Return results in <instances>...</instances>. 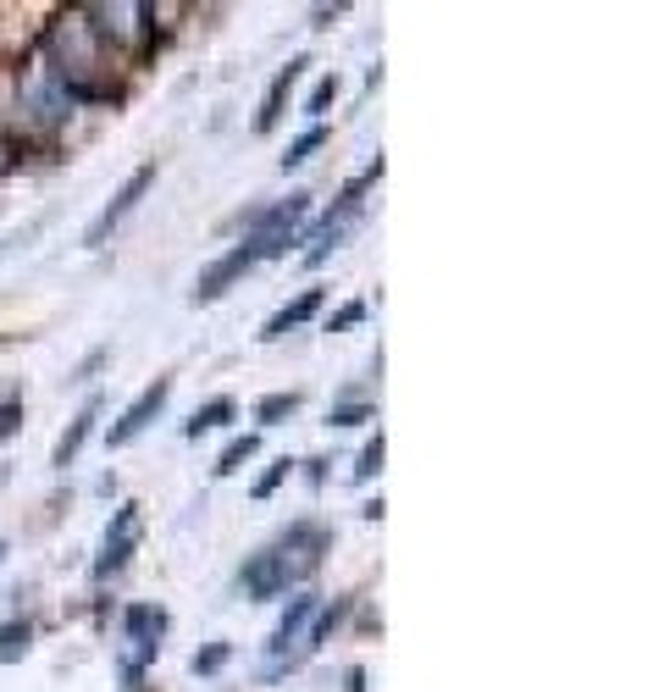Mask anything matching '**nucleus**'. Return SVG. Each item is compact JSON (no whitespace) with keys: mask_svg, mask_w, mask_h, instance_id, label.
I'll list each match as a JSON object with an SVG mask.
<instances>
[{"mask_svg":"<svg viewBox=\"0 0 664 692\" xmlns=\"http://www.w3.org/2000/svg\"><path fill=\"white\" fill-rule=\"evenodd\" d=\"M249 266H255V250H249V244H238V250H227L216 266H205V272H200V283H194V305H211V299H222L227 288H233L238 277L249 272Z\"/></svg>","mask_w":664,"mask_h":692,"instance_id":"obj_7","label":"nucleus"},{"mask_svg":"<svg viewBox=\"0 0 664 692\" xmlns=\"http://www.w3.org/2000/svg\"><path fill=\"white\" fill-rule=\"evenodd\" d=\"M133 537H139V504H122V510H117V521H111V532H106V554H100L95 576L122 571V560L133 554Z\"/></svg>","mask_w":664,"mask_h":692,"instance_id":"obj_9","label":"nucleus"},{"mask_svg":"<svg viewBox=\"0 0 664 692\" xmlns=\"http://www.w3.org/2000/svg\"><path fill=\"white\" fill-rule=\"evenodd\" d=\"M305 216H310V194H288L283 205L249 216V239L244 244L255 250V261H261V255H283L288 244H294V233H299Z\"/></svg>","mask_w":664,"mask_h":692,"instance_id":"obj_3","label":"nucleus"},{"mask_svg":"<svg viewBox=\"0 0 664 692\" xmlns=\"http://www.w3.org/2000/svg\"><path fill=\"white\" fill-rule=\"evenodd\" d=\"M355 322H366V305H360V299H355V305H344V311L332 316V322H327V333H338V327H355Z\"/></svg>","mask_w":664,"mask_h":692,"instance_id":"obj_20","label":"nucleus"},{"mask_svg":"<svg viewBox=\"0 0 664 692\" xmlns=\"http://www.w3.org/2000/svg\"><path fill=\"white\" fill-rule=\"evenodd\" d=\"M95 421H100V399H89V405L78 410V421L67 427V438L56 443V466H67V460H78V449L89 443V432H95Z\"/></svg>","mask_w":664,"mask_h":692,"instance_id":"obj_12","label":"nucleus"},{"mask_svg":"<svg viewBox=\"0 0 664 692\" xmlns=\"http://www.w3.org/2000/svg\"><path fill=\"white\" fill-rule=\"evenodd\" d=\"M28 637H34L28 626H0V659H17L28 648Z\"/></svg>","mask_w":664,"mask_h":692,"instance_id":"obj_18","label":"nucleus"},{"mask_svg":"<svg viewBox=\"0 0 664 692\" xmlns=\"http://www.w3.org/2000/svg\"><path fill=\"white\" fill-rule=\"evenodd\" d=\"M371 471H382V438H377V443H371V449H366V454H360V466H355V477H360V482H366V477H371Z\"/></svg>","mask_w":664,"mask_h":692,"instance_id":"obj_21","label":"nucleus"},{"mask_svg":"<svg viewBox=\"0 0 664 692\" xmlns=\"http://www.w3.org/2000/svg\"><path fill=\"white\" fill-rule=\"evenodd\" d=\"M255 449H261V443H255V438H238V443H227V449H222V460H216V477H233V471L244 466V460H249V454H255Z\"/></svg>","mask_w":664,"mask_h":692,"instance_id":"obj_16","label":"nucleus"},{"mask_svg":"<svg viewBox=\"0 0 664 692\" xmlns=\"http://www.w3.org/2000/svg\"><path fill=\"white\" fill-rule=\"evenodd\" d=\"M321 144H327V128H305V133H299L294 144H288V156H283V167H305V161L316 156Z\"/></svg>","mask_w":664,"mask_h":692,"instance_id":"obj_15","label":"nucleus"},{"mask_svg":"<svg viewBox=\"0 0 664 692\" xmlns=\"http://www.w3.org/2000/svg\"><path fill=\"white\" fill-rule=\"evenodd\" d=\"M321 299H327V294H321V288H305V294H299V299H294V305H283V311H277V316H272V322H266V333H261V338H283V333H288V327H299V322H310V316H316V311H321Z\"/></svg>","mask_w":664,"mask_h":692,"instance_id":"obj_11","label":"nucleus"},{"mask_svg":"<svg viewBox=\"0 0 664 692\" xmlns=\"http://www.w3.org/2000/svg\"><path fill=\"white\" fill-rule=\"evenodd\" d=\"M283 477H288V460H277V466L266 471L261 482H255V499H266V493H272V488H277V482H283Z\"/></svg>","mask_w":664,"mask_h":692,"instance_id":"obj_23","label":"nucleus"},{"mask_svg":"<svg viewBox=\"0 0 664 692\" xmlns=\"http://www.w3.org/2000/svg\"><path fill=\"white\" fill-rule=\"evenodd\" d=\"M332 100H338V78H321V84H316V89H310V100H305V111H310V117H321V111H327V106H332Z\"/></svg>","mask_w":664,"mask_h":692,"instance_id":"obj_19","label":"nucleus"},{"mask_svg":"<svg viewBox=\"0 0 664 692\" xmlns=\"http://www.w3.org/2000/svg\"><path fill=\"white\" fill-rule=\"evenodd\" d=\"M305 565H310V560H288L283 549L255 554V560L244 565V593H249V598H277V593H288V582H294Z\"/></svg>","mask_w":664,"mask_h":692,"instance_id":"obj_4","label":"nucleus"},{"mask_svg":"<svg viewBox=\"0 0 664 692\" xmlns=\"http://www.w3.org/2000/svg\"><path fill=\"white\" fill-rule=\"evenodd\" d=\"M111 56H117V50L95 34V23H89L83 6L56 12V23L45 28V61L61 84H67L72 106H106V100H117Z\"/></svg>","mask_w":664,"mask_h":692,"instance_id":"obj_1","label":"nucleus"},{"mask_svg":"<svg viewBox=\"0 0 664 692\" xmlns=\"http://www.w3.org/2000/svg\"><path fill=\"white\" fill-rule=\"evenodd\" d=\"M17 421H23V405H17V399H12V405H0V443L17 432Z\"/></svg>","mask_w":664,"mask_h":692,"instance_id":"obj_22","label":"nucleus"},{"mask_svg":"<svg viewBox=\"0 0 664 692\" xmlns=\"http://www.w3.org/2000/svg\"><path fill=\"white\" fill-rule=\"evenodd\" d=\"M17 106H23L28 122H39V128H50V122H61L72 111V95L67 84H61L56 72H50L45 56H34L23 67V78H17Z\"/></svg>","mask_w":664,"mask_h":692,"instance_id":"obj_2","label":"nucleus"},{"mask_svg":"<svg viewBox=\"0 0 664 692\" xmlns=\"http://www.w3.org/2000/svg\"><path fill=\"white\" fill-rule=\"evenodd\" d=\"M310 615H316V598H310V593H299L294 604H288L283 626L272 632V648H277V654H288V643H299V632H305V621H310Z\"/></svg>","mask_w":664,"mask_h":692,"instance_id":"obj_13","label":"nucleus"},{"mask_svg":"<svg viewBox=\"0 0 664 692\" xmlns=\"http://www.w3.org/2000/svg\"><path fill=\"white\" fill-rule=\"evenodd\" d=\"M294 410H299V394H272V399H261V405H255V416H261L266 427H272V421L294 416Z\"/></svg>","mask_w":664,"mask_h":692,"instance_id":"obj_17","label":"nucleus"},{"mask_svg":"<svg viewBox=\"0 0 664 692\" xmlns=\"http://www.w3.org/2000/svg\"><path fill=\"white\" fill-rule=\"evenodd\" d=\"M150 183H155V167H139V172H133V178L122 183L117 194H111V205H106V211H100L95 222H89V233H83V244H89V250H100V244H106L111 233H117V222H122V216H128L133 205L144 200V194H150Z\"/></svg>","mask_w":664,"mask_h":692,"instance_id":"obj_5","label":"nucleus"},{"mask_svg":"<svg viewBox=\"0 0 664 692\" xmlns=\"http://www.w3.org/2000/svg\"><path fill=\"white\" fill-rule=\"evenodd\" d=\"M128 670H139L144 659H155V648H161V632H166V615L150 604H133L128 609Z\"/></svg>","mask_w":664,"mask_h":692,"instance_id":"obj_8","label":"nucleus"},{"mask_svg":"<svg viewBox=\"0 0 664 692\" xmlns=\"http://www.w3.org/2000/svg\"><path fill=\"white\" fill-rule=\"evenodd\" d=\"M222 659H227V648L216 643V648H205V654H194V670H222Z\"/></svg>","mask_w":664,"mask_h":692,"instance_id":"obj_24","label":"nucleus"},{"mask_svg":"<svg viewBox=\"0 0 664 692\" xmlns=\"http://www.w3.org/2000/svg\"><path fill=\"white\" fill-rule=\"evenodd\" d=\"M366 416H371V410H366V405H355V410H338L332 421H338V427H355V421H366Z\"/></svg>","mask_w":664,"mask_h":692,"instance_id":"obj_25","label":"nucleus"},{"mask_svg":"<svg viewBox=\"0 0 664 692\" xmlns=\"http://www.w3.org/2000/svg\"><path fill=\"white\" fill-rule=\"evenodd\" d=\"M305 67H310V61L294 56V61H288V67L272 78V89H266V106H261V117H255V128H261V133L277 128V117H283V106H288V89L299 84V72H305Z\"/></svg>","mask_w":664,"mask_h":692,"instance_id":"obj_10","label":"nucleus"},{"mask_svg":"<svg viewBox=\"0 0 664 692\" xmlns=\"http://www.w3.org/2000/svg\"><path fill=\"white\" fill-rule=\"evenodd\" d=\"M166 394H172V377H155L150 388H144L139 399H133L128 410H122V421L111 427V449H122V443H133L144 427H150L155 416H161V405H166Z\"/></svg>","mask_w":664,"mask_h":692,"instance_id":"obj_6","label":"nucleus"},{"mask_svg":"<svg viewBox=\"0 0 664 692\" xmlns=\"http://www.w3.org/2000/svg\"><path fill=\"white\" fill-rule=\"evenodd\" d=\"M222 421H233V399H211L205 410H194V421H189V438H200V432H216Z\"/></svg>","mask_w":664,"mask_h":692,"instance_id":"obj_14","label":"nucleus"}]
</instances>
